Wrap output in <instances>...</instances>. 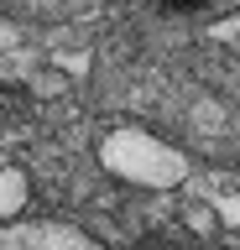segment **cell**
I'll use <instances>...</instances> for the list:
<instances>
[{
	"label": "cell",
	"instance_id": "cell-1",
	"mask_svg": "<svg viewBox=\"0 0 240 250\" xmlns=\"http://www.w3.org/2000/svg\"><path fill=\"white\" fill-rule=\"evenodd\" d=\"M94 162L115 183L141 188V193H173L193 172L188 151L173 146L167 136H157V130H146V125H110L94 141Z\"/></svg>",
	"mask_w": 240,
	"mask_h": 250
},
{
	"label": "cell",
	"instance_id": "cell-2",
	"mask_svg": "<svg viewBox=\"0 0 240 250\" xmlns=\"http://www.w3.org/2000/svg\"><path fill=\"white\" fill-rule=\"evenodd\" d=\"M0 250H105V245L63 219H16V224H0Z\"/></svg>",
	"mask_w": 240,
	"mask_h": 250
},
{
	"label": "cell",
	"instance_id": "cell-3",
	"mask_svg": "<svg viewBox=\"0 0 240 250\" xmlns=\"http://www.w3.org/2000/svg\"><path fill=\"white\" fill-rule=\"evenodd\" d=\"M32 208V172L21 162H0V224H16Z\"/></svg>",
	"mask_w": 240,
	"mask_h": 250
},
{
	"label": "cell",
	"instance_id": "cell-4",
	"mask_svg": "<svg viewBox=\"0 0 240 250\" xmlns=\"http://www.w3.org/2000/svg\"><path fill=\"white\" fill-rule=\"evenodd\" d=\"M131 250H188V245H183L177 234H162V229H157V234H141Z\"/></svg>",
	"mask_w": 240,
	"mask_h": 250
},
{
	"label": "cell",
	"instance_id": "cell-5",
	"mask_svg": "<svg viewBox=\"0 0 240 250\" xmlns=\"http://www.w3.org/2000/svg\"><path fill=\"white\" fill-rule=\"evenodd\" d=\"M188 229H198V234H214V229H219L214 208H188Z\"/></svg>",
	"mask_w": 240,
	"mask_h": 250
},
{
	"label": "cell",
	"instance_id": "cell-6",
	"mask_svg": "<svg viewBox=\"0 0 240 250\" xmlns=\"http://www.w3.org/2000/svg\"><path fill=\"white\" fill-rule=\"evenodd\" d=\"M162 11H177V16H188V11H209L214 0H157Z\"/></svg>",
	"mask_w": 240,
	"mask_h": 250
},
{
	"label": "cell",
	"instance_id": "cell-7",
	"mask_svg": "<svg viewBox=\"0 0 240 250\" xmlns=\"http://www.w3.org/2000/svg\"><path fill=\"white\" fill-rule=\"evenodd\" d=\"M37 94H47V99L63 94V78H58V73H37Z\"/></svg>",
	"mask_w": 240,
	"mask_h": 250
}]
</instances>
